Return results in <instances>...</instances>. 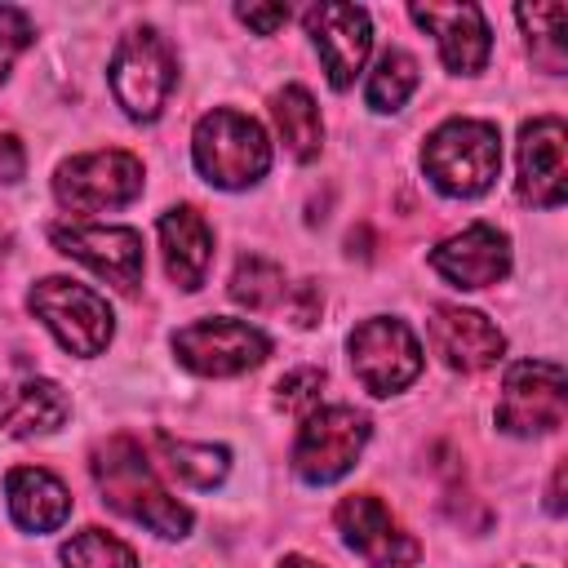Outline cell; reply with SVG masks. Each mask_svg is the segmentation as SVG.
I'll use <instances>...</instances> for the list:
<instances>
[{"instance_id":"obj_1","label":"cell","mask_w":568,"mask_h":568,"mask_svg":"<svg viewBox=\"0 0 568 568\" xmlns=\"http://www.w3.org/2000/svg\"><path fill=\"white\" fill-rule=\"evenodd\" d=\"M89 470H93V484H98L102 501L115 515H124V519L160 532V537H186L191 532V510L178 497L164 493L146 453L129 435H111L106 444H98Z\"/></svg>"},{"instance_id":"obj_2","label":"cell","mask_w":568,"mask_h":568,"mask_svg":"<svg viewBox=\"0 0 568 568\" xmlns=\"http://www.w3.org/2000/svg\"><path fill=\"white\" fill-rule=\"evenodd\" d=\"M191 160H195V169L204 173L209 186L244 191V186L266 178L271 142H266V129L253 115L231 111V106H213L209 115L195 120Z\"/></svg>"},{"instance_id":"obj_3","label":"cell","mask_w":568,"mask_h":568,"mask_svg":"<svg viewBox=\"0 0 568 568\" xmlns=\"http://www.w3.org/2000/svg\"><path fill=\"white\" fill-rule=\"evenodd\" d=\"M422 169L439 195L475 200L501 173V138L488 120H444L422 146Z\"/></svg>"},{"instance_id":"obj_4","label":"cell","mask_w":568,"mask_h":568,"mask_svg":"<svg viewBox=\"0 0 568 568\" xmlns=\"http://www.w3.org/2000/svg\"><path fill=\"white\" fill-rule=\"evenodd\" d=\"M27 306L31 315L58 337L62 351L71 355H102L111 333H115V315L106 306L102 293H93L89 284H75V280H62V275H49L40 280L31 293H27Z\"/></svg>"},{"instance_id":"obj_5","label":"cell","mask_w":568,"mask_h":568,"mask_svg":"<svg viewBox=\"0 0 568 568\" xmlns=\"http://www.w3.org/2000/svg\"><path fill=\"white\" fill-rule=\"evenodd\" d=\"M178 84L173 49L155 27H133L111 53V93L129 120H155Z\"/></svg>"},{"instance_id":"obj_6","label":"cell","mask_w":568,"mask_h":568,"mask_svg":"<svg viewBox=\"0 0 568 568\" xmlns=\"http://www.w3.org/2000/svg\"><path fill=\"white\" fill-rule=\"evenodd\" d=\"M373 426L359 408L351 404H324V408H311L302 430H297V444H293V470L302 484H333L342 479L355 457L364 453Z\"/></svg>"},{"instance_id":"obj_7","label":"cell","mask_w":568,"mask_h":568,"mask_svg":"<svg viewBox=\"0 0 568 568\" xmlns=\"http://www.w3.org/2000/svg\"><path fill=\"white\" fill-rule=\"evenodd\" d=\"M142 160L129 151H89L71 155L53 173V200L67 213H106L142 195Z\"/></svg>"},{"instance_id":"obj_8","label":"cell","mask_w":568,"mask_h":568,"mask_svg":"<svg viewBox=\"0 0 568 568\" xmlns=\"http://www.w3.org/2000/svg\"><path fill=\"white\" fill-rule=\"evenodd\" d=\"M173 355L182 368H191L200 377H235V373L257 368L271 355V342L248 320L209 315V320H195L173 333Z\"/></svg>"},{"instance_id":"obj_9","label":"cell","mask_w":568,"mask_h":568,"mask_svg":"<svg viewBox=\"0 0 568 568\" xmlns=\"http://www.w3.org/2000/svg\"><path fill=\"white\" fill-rule=\"evenodd\" d=\"M568 417V377L555 359H519L497 399V430L506 435H550Z\"/></svg>"},{"instance_id":"obj_10","label":"cell","mask_w":568,"mask_h":568,"mask_svg":"<svg viewBox=\"0 0 568 568\" xmlns=\"http://www.w3.org/2000/svg\"><path fill=\"white\" fill-rule=\"evenodd\" d=\"M346 351H351V368L368 395H395L422 373V346H417L413 328L395 315H373V320L355 324V333L346 337Z\"/></svg>"},{"instance_id":"obj_11","label":"cell","mask_w":568,"mask_h":568,"mask_svg":"<svg viewBox=\"0 0 568 568\" xmlns=\"http://www.w3.org/2000/svg\"><path fill=\"white\" fill-rule=\"evenodd\" d=\"M49 240H53L58 253L84 262L93 275L111 280L124 293H133L142 284L146 257H142V235L133 226H84V222H71V226H49Z\"/></svg>"},{"instance_id":"obj_12","label":"cell","mask_w":568,"mask_h":568,"mask_svg":"<svg viewBox=\"0 0 568 568\" xmlns=\"http://www.w3.org/2000/svg\"><path fill=\"white\" fill-rule=\"evenodd\" d=\"M337 532L359 559H368V568H413L422 559V546L373 493H351L337 501Z\"/></svg>"},{"instance_id":"obj_13","label":"cell","mask_w":568,"mask_h":568,"mask_svg":"<svg viewBox=\"0 0 568 568\" xmlns=\"http://www.w3.org/2000/svg\"><path fill=\"white\" fill-rule=\"evenodd\" d=\"M306 36L320 49V62L328 71L333 89H351L368 49H373V22L359 4H342V0H324L306 9Z\"/></svg>"},{"instance_id":"obj_14","label":"cell","mask_w":568,"mask_h":568,"mask_svg":"<svg viewBox=\"0 0 568 568\" xmlns=\"http://www.w3.org/2000/svg\"><path fill=\"white\" fill-rule=\"evenodd\" d=\"M568 195V129L559 115H537L519 129V200L559 209Z\"/></svg>"},{"instance_id":"obj_15","label":"cell","mask_w":568,"mask_h":568,"mask_svg":"<svg viewBox=\"0 0 568 568\" xmlns=\"http://www.w3.org/2000/svg\"><path fill=\"white\" fill-rule=\"evenodd\" d=\"M426 328H430V346H435V355H439L453 373H479V368H493V364L501 359V351H506L501 328H497L488 315L470 311V306L439 302V306L430 311Z\"/></svg>"},{"instance_id":"obj_16","label":"cell","mask_w":568,"mask_h":568,"mask_svg":"<svg viewBox=\"0 0 568 568\" xmlns=\"http://www.w3.org/2000/svg\"><path fill=\"white\" fill-rule=\"evenodd\" d=\"M430 266L453 288H488V284L506 280V271H510V240H506V231L475 222L462 235H448L444 244H435Z\"/></svg>"},{"instance_id":"obj_17","label":"cell","mask_w":568,"mask_h":568,"mask_svg":"<svg viewBox=\"0 0 568 568\" xmlns=\"http://www.w3.org/2000/svg\"><path fill=\"white\" fill-rule=\"evenodd\" d=\"M408 18L435 36L439 58H444L448 71L475 75L488 62L493 36H488V22H484L479 4H413Z\"/></svg>"},{"instance_id":"obj_18","label":"cell","mask_w":568,"mask_h":568,"mask_svg":"<svg viewBox=\"0 0 568 568\" xmlns=\"http://www.w3.org/2000/svg\"><path fill=\"white\" fill-rule=\"evenodd\" d=\"M71 413V399L49 377H13L0 386V430L13 439L53 435Z\"/></svg>"},{"instance_id":"obj_19","label":"cell","mask_w":568,"mask_h":568,"mask_svg":"<svg viewBox=\"0 0 568 568\" xmlns=\"http://www.w3.org/2000/svg\"><path fill=\"white\" fill-rule=\"evenodd\" d=\"M160 248H164V271L182 293H195L209 275L213 262V231L200 217V209L178 204L160 217Z\"/></svg>"},{"instance_id":"obj_20","label":"cell","mask_w":568,"mask_h":568,"mask_svg":"<svg viewBox=\"0 0 568 568\" xmlns=\"http://www.w3.org/2000/svg\"><path fill=\"white\" fill-rule=\"evenodd\" d=\"M4 501L22 532H53L71 515L67 484L44 466H18L4 475Z\"/></svg>"},{"instance_id":"obj_21","label":"cell","mask_w":568,"mask_h":568,"mask_svg":"<svg viewBox=\"0 0 568 568\" xmlns=\"http://www.w3.org/2000/svg\"><path fill=\"white\" fill-rule=\"evenodd\" d=\"M271 115H275V129L288 146L293 160H315L320 155V142H324V124H320V106L315 98L302 89V84H284L275 98H271Z\"/></svg>"},{"instance_id":"obj_22","label":"cell","mask_w":568,"mask_h":568,"mask_svg":"<svg viewBox=\"0 0 568 568\" xmlns=\"http://www.w3.org/2000/svg\"><path fill=\"white\" fill-rule=\"evenodd\" d=\"M155 448H160L164 466L191 488H213L231 470V453L222 444H186V439H173V435H155Z\"/></svg>"},{"instance_id":"obj_23","label":"cell","mask_w":568,"mask_h":568,"mask_svg":"<svg viewBox=\"0 0 568 568\" xmlns=\"http://www.w3.org/2000/svg\"><path fill=\"white\" fill-rule=\"evenodd\" d=\"M515 18H519V27L528 31L532 62H541L550 75H559L564 62H568V44H564L568 9H564V4H519Z\"/></svg>"},{"instance_id":"obj_24","label":"cell","mask_w":568,"mask_h":568,"mask_svg":"<svg viewBox=\"0 0 568 568\" xmlns=\"http://www.w3.org/2000/svg\"><path fill=\"white\" fill-rule=\"evenodd\" d=\"M413 89H417V62H413L404 49H386V53L377 58V67L368 71L364 102H368L373 111H399Z\"/></svg>"},{"instance_id":"obj_25","label":"cell","mask_w":568,"mask_h":568,"mask_svg":"<svg viewBox=\"0 0 568 568\" xmlns=\"http://www.w3.org/2000/svg\"><path fill=\"white\" fill-rule=\"evenodd\" d=\"M231 297H235L240 306H248V311L275 306V302L284 297V271H280L271 257H257V253L240 257L235 271H231Z\"/></svg>"},{"instance_id":"obj_26","label":"cell","mask_w":568,"mask_h":568,"mask_svg":"<svg viewBox=\"0 0 568 568\" xmlns=\"http://www.w3.org/2000/svg\"><path fill=\"white\" fill-rule=\"evenodd\" d=\"M62 564L67 568H138V555L102 528H80L62 546Z\"/></svg>"},{"instance_id":"obj_27","label":"cell","mask_w":568,"mask_h":568,"mask_svg":"<svg viewBox=\"0 0 568 568\" xmlns=\"http://www.w3.org/2000/svg\"><path fill=\"white\" fill-rule=\"evenodd\" d=\"M320 390H324V368H293L275 386V404L284 413H311L320 408Z\"/></svg>"},{"instance_id":"obj_28","label":"cell","mask_w":568,"mask_h":568,"mask_svg":"<svg viewBox=\"0 0 568 568\" xmlns=\"http://www.w3.org/2000/svg\"><path fill=\"white\" fill-rule=\"evenodd\" d=\"M27 44H31V22H27V13L0 4V84H4L9 67H13V58H18Z\"/></svg>"},{"instance_id":"obj_29","label":"cell","mask_w":568,"mask_h":568,"mask_svg":"<svg viewBox=\"0 0 568 568\" xmlns=\"http://www.w3.org/2000/svg\"><path fill=\"white\" fill-rule=\"evenodd\" d=\"M235 18L244 27H253L257 36H275L284 22H288V4H240Z\"/></svg>"},{"instance_id":"obj_30","label":"cell","mask_w":568,"mask_h":568,"mask_svg":"<svg viewBox=\"0 0 568 568\" xmlns=\"http://www.w3.org/2000/svg\"><path fill=\"white\" fill-rule=\"evenodd\" d=\"M18 178H22V142L0 138V182H18Z\"/></svg>"},{"instance_id":"obj_31","label":"cell","mask_w":568,"mask_h":568,"mask_svg":"<svg viewBox=\"0 0 568 568\" xmlns=\"http://www.w3.org/2000/svg\"><path fill=\"white\" fill-rule=\"evenodd\" d=\"M550 515H564V466H555V479H550Z\"/></svg>"},{"instance_id":"obj_32","label":"cell","mask_w":568,"mask_h":568,"mask_svg":"<svg viewBox=\"0 0 568 568\" xmlns=\"http://www.w3.org/2000/svg\"><path fill=\"white\" fill-rule=\"evenodd\" d=\"M280 568H320L315 559H306V555H284V564Z\"/></svg>"}]
</instances>
